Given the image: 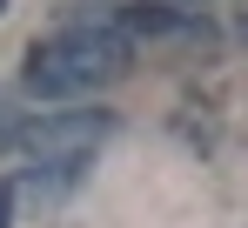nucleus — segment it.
<instances>
[{"label":"nucleus","instance_id":"1","mask_svg":"<svg viewBox=\"0 0 248 228\" xmlns=\"http://www.w3.org/2000/svg\"><path fill=\"white\" fill-rule=\"evenodd\" d=\"M127 74V34L114 27H67V34L41 40L20 67V87L34 101H74V94H94L108 81Z\"/></svg>","mask_w":248,"mask_h":228},{"label":"nucleus","instance_id":"2","mask_svg":"<svg viewBox=\"0 0 248 228\" xmlns=\"http://www.w3.org/2000/svg\"><path fill=\"white\" fill-rule=\"evenodd\" d=\"M108 128H114V114H34V121H14V128H7V141H14V148L27 154V161H34V175H54V181H74V175H81V161L94 148H101V134H108Z\"/></svg>","mask_w":248,"mask_h":228},{"label":"nucleus","instance_id":"3","mask_svg":"<svg viewBox=\"0 0 248 228\" xmlns=\"http://www.w3.org/2000/svg\"><path fill=\"white\" fill-rule=\"evenodd\" d=\"M121 27H134V34H174V27H181V14H174V7H127Z\"/></svg>","mask_w":248,"mask_h":228},{"label":"nucleus","instance_id":"4","mask_svg":"<svg viewBox=\"0 0 248 228\" xmlns=\"http://www.w3.org/2000/svg\"><path fill=\"white\" fill-rule=\"evenodd\" d=\"M0 228H14V188L0 181Z\"/></svg>","mask_w":248,"mask_h":228},{"label":"nucleus","instance_id":"5","mask_svg":"<svg viewBox=\"0 0 248 228\" xmlns=\"http://www.w3.org/2000/svg\"><path fill=\"white\" fill-rule=\"evenodd\" d=\"M235 40H242V47H248V7H242V14H235Z\"/></svg>","mask_w":248,"mask_h":228},{"label":"nucleus","instance_id":"6","mask_svg":"<svg viewBox=\"0 0 248 228\" xmlns=\"http://www.w3.org/2000/svg\"><path fill=\"white\" fill-rule=\"evenodd\" d=\"M7 7H14V0H0V14H7Z\"/></svg>","mask_w":248,"mask_h":228}]
</instances>
